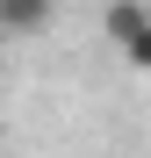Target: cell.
<instances>
[{
	"mask_svg": "<svg viewBox=\"0 0 151 158\" xmlns=\"http://www.w3.org/2000/svg\"><path fill=\"white\" fill-rule=\"evenodd\" d=\"M101 29H108V43L122 50L130 72H151V7H144V0H108Z\"/></svg>",
	"mask_w": 151,
	"mask_h": 158,
	"instance_id": "cell-1",
	"label": "cell"
},
{
	"mask_svg": "<svg viewBox=\"0 0 151 158\" xmlns=\"http://www.w3.org/2000/svg\"><path fill=\"white\" fill-rule=\"evenodd\" d=\"M58 22V0H0V36H43Z\"/></svg>",
	"mask_w": 151,
	"mask_h": 158,
	"instance_id": "cell-2",
	"label": "cell"
}]
</instances>
